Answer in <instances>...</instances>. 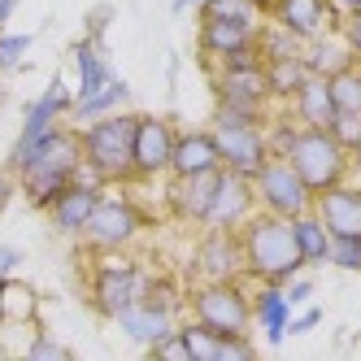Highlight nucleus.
<instances>
[{
  "label": "nucleus",
  "instance_id": "f257e3e1",
  "mask_svg": "<svg viewBox=\"0 0 361 361\" xmlns=\"http://www.w3.org/2000/svg\"><path fill=\"white\" fill-rule=\"evenodd\" d=\"M240 248H244V279H252L257 288H288L292 279L305 274L296 231L283 218L252 214L240 226Z\"/></svg>",
  "mask_w": 361,
  "mask_h": 361
},
{
  "label": "nucleus",
  "instance_id": "f03ea898",
  "mask_svg": "<svg viewBox=\"0 0 361 361\" xmlns=\"http://www.w3.org/2000/svg\"><path fill=\"white\" fill-rule=\"evenodd\" d=\"M83 170V148H79V131L74 126H57V131H48L35 148L31 157L22 161L18 170V188L27 196L35 209L48 214V204H53L70 183L74 174Z\"/></svg>",
  "mask_w": 361,
  "mask_h": 361
},
{
  "label": "nucleus",
  "instance_id": "7ed1b4c3",
  "mask_svg": "<svg viewBox=\"0 0 361 361\" xmlns=\"http://www.w3.org/2000/svg\"><path fill=\"white\" fill-rule=\"evenodd\" d=\"M135 131H140V114L135 109H122V114H109L100 122L79 126L83 166L100 178V183H126V178H135V170H131Z\"/></svg>",
  "mask_w": 361,
  "mask_h": 361
},
{
  "label": "nucleus",
  "instance_id": "20e7f679",
  "mask_svg": "<svg viewBox=\"0 0 361 361\" xmlns=\"http://www.w3.org/2000/svg\"><path fill=\"white\" fill-rule=\"evenodd\" d=\"M96 262L87 270V300L100 318H122L126 309H131L144 292V279L148 270L135 266L131 257H122V252H92Z\"/></svg>",
  "mask_w": 361,
  "mask_h": 361
},
{
  "label": "nucleus",
  "instance_id": "39448f33",
  "mask_svg": "<svg viewBox=\"0 0 361 361\" xmlns=\"http://www.w3.org/2000/svg\"><path fill=\"white\" fill-rule=\"evenodd\" d=\"M283 161L300 174V183L314 196L348 183V152L335 144L331 131H305V126H300V135L292 140L288 152H283Z\"/></svg>",
  "mask_w": 361,
  "mask_h": 361
},
{
  "label": "nucleus",
  "instance_id": "423d86ee",
  "mask_svg": "<svg viewBox=\"0 0 361 361\" xmlns=\"http://www.w3.org/2000/svg\"><path fill=\"white\" fill-rule=\"evenodd\" d=\"M188 314L214 335H248L252 296L244 292V283H196L188 292Z\"/></svg>",
  "mask_w": 361,
  "mask_h": 361
},
{
  "label": "nucleus",
  "instance_id": "0eeeda50",
  "mask_svg": "<svg viewBox=\"0 0 361 361\" xmlns=\"http://www.w3.org/2000/svg\"><path fill=\"white\" fill-rule=\"evenodd\" d=\"M252 196H257V214H270V218H283V222H296L305 214H314V192L300 183V174L283 157H270L252 174Z\"/></svg>",
  "mask_w": 361,
  "mask_h": 361
},
{
  "label": "nucleus",
  "instance_id": "6e6552de",
  "mask_svg": "<svg viewBox=\"0 0 361 361\" xmlns=\"http://www.w3.org/2000/svg\"><path fill=\"white\" fill-rule=\"evenodd\" d=\"M140 226H144V214L135 209L131 200L114 196V192H100V204L92 209V218H87L79 240L92 252H122L126 244L140 235Z\"/></svg>",
  "mask_w": 361,
  "mask_h": 361
},
{
  "label": "nucleus",
  "instance_id": "1a4fd4ad",
  "mask_svg": "<svg viewBox=\"0 0 361 361\" xmlns=\"http://www.w3.org/2000/svg\"><path fill=\"white\" fill-rule=\"evenodd\" d=\"M70 105H74V96L66 92V83H61V79H53L44 96H35V105H27L22 131H18V140H13V148H9V161H5V170H9L13 178H18L22 161L31 157V148H35L48 131H57V126H61V118L70 114Z\"/></svg>",
  "mask_w": 361,
  "mask_h": 361
},
{
  "label": "nucleus",
  "instance_id": "9d476101",
  "mask_svg": "<svg viewBox=\"0 0 361 361\" xmlns=\"http://www.w3.org/2000/svg\"><path fill=\"white\" fill-rule=\"evenodd\" d=\"M214 148L222 157V170L240 174L252 183V174L270 161V144H266V131L262 126H235V122H214Z\"/></svg>",
  "mask_w": 361,
  "mask_h": 361
},
{
  "label": "nucleus",
  "instance_id": "9b49d317",
  "mask_svg": "<svg viewBox=\"0 0 361 361\" xmlns=\"http://www.w3.org/2000/svg\"><path fill=\"white\" fill-rule=\"evenodd\" d=\"M192 274L200 283H240L244 279L240 231H200L192 248Z\"/></svg>",
  "mask_w": 361,
  "mask_h": 361
},
{
  "label": "nucleus",
  "instance_id": "f8f14e48",
  "mask_svg": "<svg viewBox=\"0 0 361 361\" xmlns=\"http://www.w3.org/2000/svg\"><path fill=\"white\" fill-rule=\"evenodd\" d=\"M257 214V196H252V183L240 174L222 170L218 174V192H214V204L204 214L200 231H240L248 218Z\"/></svg>",
  "mask_w": 361,
  "mask_h": 361
},
{
  "label": "nucleus",
  "instance_id": "ddd939ff",
  "mask_svg": "<svg viewBox=\"0 0 361 361\" xmlns=\"http://www.w3.org/2000/svg\"><path fill=\"white\" fill-rule=\"evenodd\" d=\"M174 126L157 114H140V131H135V152H131V170L135 178H157L170 174V157H174Z\"/></svg>",
  "mask_w": 361,
  "mask_h": 361
},
{
  "label": "nucleus",
  "instance_id": "4468645a",
  "mask_svg": "<svg viewBox=\"0 0 361 361\" xmlns=\"http://www.w3.org/2000/svg\"><path fill=\"white\" fill-rule=\"evenodd\" d=\"M200 53L222 61H235L248 53H262V27H248V22H200Z\"/></svg>",
  "mask_w": 361,
  "mask_h": 361
},
{
  "label": "nucleus",
  "instance_id": "2eb2a0df",
  "mask_svg": "<svg viewBox=\"0 0 361 361\" xmlns=\"http://www.w3.org/2000/svg\"><path fill=\"white\" fill-rule=\"evenodd\" d=\"M314 214L326 226L331 240H353V235H361V188L340 183V188L314 196Z\"/></svg>",
  "mask_w": 361,
  "mask_h": 361
},
{
  "label": "nucleus",
  "instance_id": "dca6fc26",
  "mask_svg": "<svg viewBox=\"0 0 361 361\" xmlns=\"http://www.w3.org/2000/svg\"><path fill=\"white\" fill-rule=\"evenodd\" d=\"M70 57H74V66H79V92H74V100H92V96H100V92L118 79L105 39H92V35L74 39L70 44Z\"/></svg>",
  "mask_w": 361,
  "mask_h": 361
},
{
  "label": "nucleus",
  "instance_id": "f3484780",
  "mask_svg": "<svg viewBox=\"0 0 361 361\" xmlns=\"http://www.w3.org/2000/svg\"><path fill=\"white\" fill-rule=\"evenodd\" d=\"M274 18H279V27L288 31L292 39H309V44L322 39L335 22H340L326 0H279Z\"/></svg>",
  "mask_w": 361,
  "mask_h": 361
},
{
  "label": "nucleus",
  "instance_id": "a211bd4d",
  "mask_svg": "<svg viewBox=\"0 0 361 361\" xmlns=\"http://www.w3.org/2000/svg\"><path fill=\"white\" fill-rule=\"evenodd\" d=\"M218 100H235V105H266L270 83H266V57L248 61V66H222L214 74Z\"/></svg>",
  "mask_w": 361,
  "mask_h": 361
},
{
  "label": "nucleus",
  "instance_id": "6ab92c4d",
  "mask_svg": "<svg viewBox=\"0 0 361 361\" xmlns=\"http://www.w3.org/2000/svg\"><path fill=\"white\" fill-rule=\"evenodd\" d=\"M218 170H222V157H218L209 131H178L174 135V157H170L174 178H196V174H218Z\"/></svg>",
  "mask_w": 361,
  "mask_h": 361
},
{
  "label": "nucleus",
  "instance_id": "aec40b11",
  "mask_svg": "<svg viewBox=\"0 0 361 361\" xmlns=\"http://www.w3.org/2000/svg\"><path fill=\"white\" fill-rule=\"evenodd\" d=\"M105 188H87V183H70L53 204H48V222H53L61 235H83V226L92 218V209L100 204Z\"/></svg>",
  "mask_w": 361,
  "mask_h": 361
},
{
  "label": "nucleus",
  "instance_id": "412c9836",
  "mask_svg": "<svg viewBox=\"0 0 361 361\" xmlns=\"http://www.w3.org/2000/svg\"><path fill=\"white\" fill-rule=\"evenodd\" d=\"M292 118L305 131H331L335 126V105H331V79L322 74H309L300 83V92L292 96Z\"/></svg>",
  "mask_w": 361,
  "mask_h": 361
},
{
  "label": "nucleus",
  "instance_id": "4be33fe9",
  "mask_svg": "<svg viewBox=\"0 0 361 361\" xmlns=\"http://www.w3.org/2000/svg\"><path fill=\"white\" fill-rule=\"evenodd\" d=\"M222 174V170H218ZM218 174H196V178H174L170 183V209L183 218V222H204L214 204V192H218Z\"/></svg>",
  "mask_w": 361,
  "mask_h": 361
},
{
  "label": "nucleus",
  "instance_id": "5701e85b",
  "mask_svg": "<svg viewBox=\"0 0 361 361\" xmlns=\"http://www.w3.org/2000/svg\"><path fill=\"white\" fill-rule=\"evenodd\" d=\"M292 314H296V309L288 305L283 288H257V292H252V322L266 331V344H270V348H279L283 340H288Z\"/></svg>",
  "mask_w": 361,
  "mask_h": 361
},
{
  "label": "nucleus",
  "instance_id": "b1692460",
  "mask_svg": "<svg viewBox=\"0 0 361 361\" xmlns=\"http://www.w3.org/2000/svg\"><path fill=\"white\" fill-rule=\"evenodd\" d=\"M135 305H144V309H152V314H166V318L178 322V314L188 309V292H183V283H178L174 274H148Z\"/></svg>",
  "mask_w": 361,
  "mask_h": 361
},
{
  "label": "nucleus",
  "instance_id": "393cba45",
  "mask_svg": "<svg viewBox=\"0 0 361 361\" xmlns=\"http://www.w3.org/2000/svg\"><path fill=\"white\" fill-rule=\"evenodd\" d=\"M126 100H131V87H126V79H114L100 96H92V100H74V105H70V126L79 131V126H87V122H100V118H109V114H122Z\"/></svg>",
  "mask_w": 361,
  "mask_h": 361
},
{
  "label": "nucleus",
  "instance_id": "a878e982",
  "mask_svg": "<svg viewBox=\"0 0 361 361\" xmlns=\"http://www.w3.org/2000/svg\"><path fill=\"white\" fill-rule=\"evenodd\" d=\"M118 326L126 331V340H135V344H144V348H152L157 340H166L170 331H178L174 318L152 314V309H144V305H131V309H126V314L118 318Z\"/></svg>",
  "mask_w": 361,
  "mask_h": 361
},
{
  "label": "nucleus",
  "instance_id": "bb28decb",
  "mask_svg": "<svg viewBox=\"0 0 361 361\" xmlns=\"http://www.w3.org/2000/svg\"><path fill=\"white\" fill-rule=\"evenodd\" d=\"M309 74H314V70L305 66L300 53H270V57H266V83H270V96H288V100H292Z\"/></svg>",
  "mask_w": 361,
  "mask_h": 361
},
{
  "label": "nucleus",
  "instance_id": "cd10ccee",
  "mask_svg": "<svg viewBox=\"0 0 361 361\" xmlns=\"http://www.w3.org/2000/svg\"><path fill=\"white\" fill-rule=\"evenodd\" d=\"M5 322L13 326H39V292L31 288L27 279H5Z\"/></svg>",
  "mask_w": 361,
  "mask_h": 361
},
{
  "label": "nucleus",
  "instance_id": "c85d7f7f",
  "mask_svg": "<svg viewBox=\"0 0 361 361\" xmlns=\"http://www.w3.org/2000/svg\"><path fill=\"white\" fill-rule=\"evenodd\" d=\"M331 105L335 118H361V66H344L331 74Z\"/></svg>",
  "mask_w": 361,
  "mask_h": 361
},
{
  "label": "nucleus",
  "instance_id": "c756f323",
  "mask_svg": "<svg viewBox=\"0 0 361 361\" xmlns=\"http://www.w3.org/2000/svg\"><path fill=\"white\" fill-rule=\"evenodd\" d=\"M296 231V244H300V257H305V270H314L326 262V252H331V235H326V226L318 222V214H305L292 222Z\"/></svg>",
  "mask_w": 361,
  "mask_h": 361
},
{
  "label": "nucleus",
  "instance_id": "7c9ffc66",
  "mask_svg": "<svg viewBox=\"0 0 361 361\" xmlns=\"http://www.w3.org/2000/svg\"><path fill=\"white\" fill-rule=\"evenodd\" d=\"M257 5L252 0H204L200 5V22H248L257 27Z\"/></svg>",
  "mask_w": 361,
  "mask_h": 361
},
{
  "label": "nucleus",
  "instance_id": "2f4dec72",
  "mask_svg": "<svg viewBox=\"0 0 361 361\" xmlns=\"http://www.w3.org/2000/svg\"><path fill=\"white\" fill-rule=\"evenodd\" d=\"M178 340L188 344V353H192V361H214V353H218V344H222V335H214L209 326H200V322H183L178 326Z\"/></svg>",
  "mask_w": 361,
  "mask_h": 361
},
{
  "label": "nucleus",
  "instance_id": "473e14b6",
  "mask_svg": "<svg viewBox=\"0 0 361 361\" xmlns=\"http://www.w3.org/2000/svg\"><path fill=\"white\" fill-rule=\"evenodd\" d=\"M31 44H35V35H27V31H0V74L18 70L22 57L31 53Z\"/></svg>",
  "mask_w": 361,
  "mask_h": 361
},
{
  "label": "nucleus",
  "instance_id": "72a5a7b5",
  "mask_svg": "<svg viewBox=\"0 0 361 361\" xmlns=\"http://www.w3.org/2000/svg\"><path fill=\"white\" fill-rule=\"evenodd\" d=\"M326 266H335V270H361V235H353V240H331Z\"/></svg>",
  "mask_w": 361,
  "mask_h": 361
},
{
  "label": "nucleus",
  "instance_id": "f704fd0d",
  "mask_svg": "<svg viewBox=\"0 0 361 361\" xmlns=\"http://www.w3.org/2000/svg\"><path fill=\"white\" fill-rule=\"evenodd\" d=\"M27 361H79L74 357L57 335H48V331H39L35 335V344H31V353H27Z\"/></svg>",
  "mask_w": 361,
  "mask_h": 361
},
{
  "label": "nucleus",
  "instance_id": "c9c22d12",
  "mask_svg": "<svg viewBox=\"0 0 361 361\" xmlns=\"http://www.w3.org/2000/svg\"><path fill=\"white\" fill-rule=\"evenodd\" d=\"M214 361H262V357H257V344L248 340V335H222Z\"/></svg>",
  "mask_w": 361,
  "mask_h": 361
},
{
  "label": "nucleus",
  "instance_id": "e433bc0d",
  "mask_svg": "<svg viewBox=\"0 0 361 361\" xmlns=\"http://www.w3.org/2000/svg\"><path fill=\"white\" fill-rule=\"evenodd\" d=\"M148 357H152V361H192L188 344L178 340V331H170L166 340H157V344H152V348H148Z\"/></svg>",
  "mask_w": 361,
  "mask_h": 361
},
{
  "label": "nucleus",
  "instance_id": "4c0bfd02",
  "mask_svg": "<svg viewBox=\"0 0 361 361\" xmlns=\"http://www.w3.org/2000/svg\"><path fill=\"white\" fill-rule=\"evenodd\" d=\"M283 296H288V305H292V309H300L309 296H314V279H305V274H300V279H292L288 288H283Z\"/></svg>",
  "mask_w": 361,
  "mask_h": 361
},
{
  "label": "nucleus",
  "instance_id": "58836bf2",
  "mask_svg": "<svg viewBox=\"0 0 361 361\" xmlns=\"http://www.w3.org/2000/svg\"><path fill=\"white\" fill-rule=\"evenodd\" d=\"M340 22H344V44H348L353 61H361V13H353V18H340Z\"/></svg>",
  "mask_w": 361,
  "mask_h": 361
},
{
  "label": "nucleus",
  "instance_id": "ea45409f",
  "mask_svg": "<svg viewBox=\"0 0 361 361\" xmlns=\"http://www.w3.org/2000/svg\"><path fill=\"white\" fill-rule=\"evenodd\" d=\"M322 322V309L314 305V309H300V314H292V326H288V335H305V331H314Z\"/></svg>",
  "mask_w": 361,
  "mask_h": 361
},
{
  "label": "nucleus",
  "instance_id": "a19ab883",
  "mask_svg": "<svg viewBox=\"0 0 361 361\" xmlns=\"http://www.w3.org/2000/svg\"><path fill=\"white\" fill-rule=\"evenodd\" d=\"M18 266H22V252L9 248V244H0V279H13Z\"/></svg>",
  "mask_w": 361,
  "mask_h": 361
},
{
  "label": "nucleus",
  "instance_id": "79ce46f5",
  "mask_svg": "<svg viewBox=\"0 0 361 361\" xmlns=\"http://www.w3.org/2000/svg\"><path fill=\"white\" fill-rule=\"evenodd\" d=\"M326 5L335 9V18H353V13H361V0H326Z\"/></svg>",
  "mask_w": 361,
  "mask_h": 361
},
{
  "label": "nucleus",
  "instance_id": "37998d69",
  "mask_svg": "<svg viewBox=\"0 0 361 361\" xmlns=\"http://www.w3.org/2000/svg\"><path fill=\"white\" fill-rule=\"evenodd\" d=\"M348 170H353V188H361V144L348 152Z\"/></svg>",
  "mask_w": 361,
  "mask_h": 361
},
{
  "label": "nucleus",
  "instance_id": "c03bdc74",
  "mask_svg": "<svg viewBox=\"0 0 361 361\" xmlns=\"http://www.w3.org/2000/svg\"><path fill=\"white\" fill-rule=\"evenodd\" d=\"M18 13V0H0V31L9 27V18Z\"/></svg>",
  "mask_w": 361,
  "mask_h": 361
},
{
  "label": "nucleus",
  "instance_id": "a18cd8bd",
  "mask_svg": "<svg viewBox=\"0 0 361 361\" xmlns=\"http://www.w3.org/2000/svg\"><path fill=\"white\" fill-rule=\"evenodd\" d=\"M252 5H257V13H274V9H279V0H252Z\"/></svg>",
  "mask_w": 361,
  "mask_h": 361
},
{
  "label": "nucleus",
  "instance_id": "49530a36",
  "mask_svg": "<svg viewBox=\"0 0 361 361\" xmlns=\"http://www.w3.org/2000/svg\"><path fill=\"white\" fill-rule=\"evenodd\" d=\"M196 5H204V0H174V13H183V9H196Z\"/></svg>",
  "mask_w": 361,
  "mask_h": 361
},
{
  "label": "nucleus",
  "instance_id": "de8ad7c7",
  "mask_svg": "<svg viewBox=\"0 0 361 361\" xmlns=\"http://www.w3.org/2000/svg\"><path fill=\"white\" fill-rule=\"evenodd\" d=\"M0 305H5V279H0ZM0 322H5V309H0Z\"/></svg>",
  "mask_w": 361,
  "mask_h": 361
}]
</instances>
